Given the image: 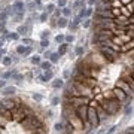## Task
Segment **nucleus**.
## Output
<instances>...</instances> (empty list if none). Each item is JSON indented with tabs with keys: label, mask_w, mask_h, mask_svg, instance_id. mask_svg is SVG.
Listing matches in <instances>:
<instances>
[{
	"label": "nucleus",
	"mask_w": 134,
	"mask_h": 134,
	"mask_svg": "<svg viewBox=\"0 0 134 134\" xmlns=\"http://www.w3.org/2000/svg\"><path fill=\"white\" fill-rule=\"evenodd\" d=\"M131 112H133V109H131V106H128V104H127V106H125V115H130Z\"/></svg>",
	"instance_id": "obj_42"
},
{
	"label": "nucleus",
	"mask_w": 134,
	"mask_h": 134,
	"mask_svg": "<svg viewBox=\"0 0 134 134\" xmlns=\"http://www.w3.org/2000/svg\"><path fill=\"white\" fill-rule=\"evenodd\" d=\"M58 103H60V98H58V97H54L52 101H51V104H52V106H58Z\"/></svg>",
	"instance_id": "obj_38"
},
{
	"label": "nucleus",
	"mask_w": 134,
	"mask_h": 134,
	"mask_svg": "<svg viewBox=\"0 0 134 134\" xmlns=\"http://www.w3.org/2000/svg\"><path fill=\"white\" fill-rule=\"evenodd\" d=\"M33 98L36 101H40L42 100V95H40V94H33Z\"/></svg>",
	"instance_id": "obj_46"
},
{
	"label": "nucleus",
	"mask_w": 134,
	"mask_h": 134,
	"mask_svg": "<svg viewBox=\"0 0 134 134\" xmlns=\"http://www.w3.org/2000/svg\"><path fill=\"white\" fill-rule=\"evenodd\" d=\"M0 115L3 118H6L8 121H11L12 119V110H9V109H6L5 106H3V103L0 101Z\"/></svg>",
	"instance_id": "obj_8"
},
{
	"label": "nucleus",
	"mask_w": 134,
	"mask_h": 134,
	"mask_svg": "<svg viewBox=\"0 0 134 134\" xmlns=\"http://www.w3.org/2000/svg\"><path fill=\"white\" fill-rule=\"evenodd\" d=\"M64 131H66V133H73V131H75V128H73V125L69 122V124H66V130H64Z\"/></svg>",
	"instance_id": "obj_29"
},
{
	"label": "nucleus",
	"mask_w": 134,
	"mask_h": 134,
	"mask_svg": "<svg viewBox=\"0 0 134 134\" xmlns=\"http://www.w3.org/2000/svg\"><path fill=\"white\" fill-rule=\"evenodd\" d=\"M101 106H103V109L106 110V113H107L109 116H112V115H116L118 112H119V109H121V101L118 100L113 94H110V97H109V98L106 97V100H104V103H103Z\"/></svg>",
	"instance_id": "obj_2"
},
{
	"label": "nucleus",
	"mask_w": 134,
	"mask_h": 134,
	"mask_svg": "<svg viewBox=\"0 0 134 134\" xmlns=\"http://www.w3.org/2000/svg\"><path fill=\"white\" fill-rule=\"evenodd\" d=\"M61 14H63L64 17H70V14H72V11H70V8H66V6H64V8L61 9Z\"/></svg>",
	"instance_id": "obj_21"
},
{
	"label": "nucleus",
	"mask_w": 134,
	"mask_h": 134,
	"mask_svg": "<svg viewBox=\"0 0 134 134\" xmlns=\"http://www.w3.org/2000/svg\"><path fill=\"white\" fill-rule=\"evenodd\" d=\"M6 19H8V14H6V12H0V22L5 24Z\"/></svg>",
	"instance_id": "obj_27"
},
{
	"label": "nucleus",
	"mask_w": 134,
	"mask_h": 134,
	"mask_svg": "<svg viewBox=\"0 0 134 134\" xmlns=\"http://www.w3.org/2000/svg\"><path fill=\"white\" fill-rule=\"evenodd\" d=\"M52 115H54V112H52V110H49V112H48V118H51Z\"/></svg>",
	"instance_id": "obj_57"
},
{
	"label": "nucleus",
	"mask_w": 134,
	"mask_h": 134,
	"mask_svg": "<svg viewBox=\"0 0 134 134\" xmlns=\"http://www.w3.org/2000/svg\"><path fill=\"white\" fill-rule=\"evenodd\" d=\"M89 25H91V19H85V21H84V27H85V28H88Z\"/></svg>",
	"instance_id": "obj_45"
},
{
	"label": "nucleus",
	"mask_w": 134,
	"mask_h": 134,
	"mask_svg": "<svg viewBox=\"0 0 134 134\" xmlns=\"http://www.w3.org/2000/svg\"><path fill=\"white\" fill-rule=\"evenodd\" d=\"M88 3H89V5H91V6H92V5H95V3H97V0H89V2H88Z\"/></svg>",
	"instance_id": "obj_54"
},
{
	"label": "nucleus",
	"mask_w": 134,
	"mask_h": 134,
	"mask_svg": "<svg viewBox=\"0 0 134 134\" xmlns=\"http://www.w3.org/2000/svg\"><path fill=\"white\" fill-rule=\"evenodd\" d=\"M82 5H85L84 0H76V2L73 3V6H72V8H73V9H78V8H79V6H82Z\"/></svg>",
	"instance_id": "obj_23"
},
{
	"label": "nucleus",
	"mask_w": 134,
	"mask_h": 134,
	"mask_svg": "<svg viewBox=\"0 0 134 134\" xmlns=\"http://www.w3.org/2000/svg\"><path fill=\"white\" fill-rule=\"evenodd\" d=\"M60 57H61V55H60L58 52H52V54H51V57H49V61H51V63H57V61L60 60Z\"/></svg>",
	"instance_id": "obj_18"
},
{
	"label": "nucleus",
	"mask_w": 134,
	"mask_h": 134,
	"mask_svg": "<svg viewBox=\"0 0 134 134\" xmlns=\"http://www.w3.org/2000/svg\"><path fill=\"white\" fill-rule=\"evenodd\" d=\"M22 43H24V45H31V43H33V40L25 37V39H22Z\"/></svg>",
	"instance_id": "obj_40"
},
{
	"label": "nucleus",
	"mask_w": 134,
	"mask_h": 134,
	"mask_svg": "<svg viewBox=\"0 0 134 134\" xmlns=\"http://www.w3.org/2000/svg\"><path fill=\"white\" fill-rule=\"evenodd\" d=\"M95 110H97V113H98L100 121H101V119H106V118L109 116V115L106 113V110L103 109V106H101V104H97V106H95Z\"/></svg>",
	"instance_id": "obj_10"
},
{
	"label": "nucleus",
	"mask_w": 134,
	"mask_h": 134,
	"mask_svg": "<svg viewBox=\"0 0 134 134\" xmlns=\"http://www.w3.org/2000/svg\"><path fill=\"white\" fill-rule=\"evenodd\" d=\"M24 49H25V46H22V45H19V46H18V48H17V52H18V54H22V52H24Z\"/></svg>",
	"instance_id": "obj_44"
},
{
	"label": "nucleus",
	"mask_w": 134,
	"mask_h": 134,
	"mask_svg": "<svg viewBox=\"0 0 134 134\" xmlns=\"http://www.w3.org/2000/svg\"><path fill=\"white\" fill-rule=\"evenodd\" d=\"M60 12H61L60 9H57V11H54V17H55V18H58V17H60Z\"/></svg>",
	"instance_id": "obj_50"
},
{
	"label": "nucleus",
	"mask_w": 134,
	"mask_h": 134,
	"mask_svg": "<svg viewBox=\"0 0 134 134\" xmlns=\"http://www.w3.org/2000/svg\"><path fill=\"white\" fill-rule=\"evenodd\" d=\"M116 86H119V88H121L124 92H127L128 95H131V94H133V92H131V88H130V85L127 84L124 79H119V81L116 82Z\"/></svg>",
	"instance_id": "obj_7"
},
{
	"label": "nucleus",
	"mask_w": 134,
	"mask_h": 134,
	"mask_svg": "<svg viewBox=\"0 0 134 134\" xmlns=\"http://www.w3.org/2000/svg\"><path fill=\"white\" fill-rule=\"evenodd\" d=\"M48 45H49V40H48V39H42V42H40V46H42V48H46Z\"/></svg>",
	"instance_id": "obj_36"
},
{
	"label": "nucleus",
	"mask_w": 134,
	"mask_h": 134,
	"mask_svg": "<svg viewBox=\"0 0 134 134\" xmlns=\"http://www.w3.org/2000/svg\"><path fill=\"white\" fill-rule=\"evenodd\" d=\"M46 19H48V12L45 11V12H43V14H42V15L39 17V21H40V22H45Z\"/></svg>",
	"instance_id": "obj_28"
},
{
	"label": "nucleus",
	"mask_w": 134,
	"mask_h": 134,
	"mask_svg": "<svg viewBox=\"0 0 134 134\" xmlns=\"http://www.w3.org/2000/svg\"><path fill=\"white\" fill-rule=\"evenodd\" d=\"M45 78H46V79H48V81H51V79H52V78H54V73H52V70H45Z\"/></svg>",
	"instance_id": "obj_22"
},
{
	"label": "nucleus",
	"mask_w": 134,
	"mask_h": 134,
	"mask_svg": "<svg viewBox=\"0 0 134 134\" xmlns=\"http://www.w3.org/2000/svg\"><path fill=\"white\" fill-rule=\"evenodd\" d=\"M18 37H19V34H18V33H11V34H8V39H11V40H17Z\"/></svg>",
	"instance_id": "obj_33"
},
{
	"label": "nucleus",
	"mask_w": 134,
	"mask_h": 134,
	"mask_svg": "<svg viewBox=\"0 0 134 134\" xmlns=\"http://www.w3.org/2000/svg\"><path fill=\"white\" fill-rule=\"evenodd\" d=\"M94 14V11H92V8H85V17L88 18V17H91Z\"/></svg>",
	"instance_id": "obj_30"
},
{
	"label": "nucleus",
	"mask_w": 134,
	"mask_h": 134,
	"mask_svg": "<svg viewBox=\"0 0 134 134\" xmlns=\"http://www.w3.org/2000/svg\"><path fill=\"white\" fill-rule=\"evenodd\" d=\"M66 5H67V0H58V6L60 8H64Z\"/></svg>",
	"instance_id": "obj_43"
},
{
	"label": "nucleus",
	"mask_w": 134,
	"mask_h": 134,
	"mask_svg": "<svg viewBox=\"0 0 134 134\" xmlns=\"http://www.w3.org/2000/svg\"><path fill=\"white\" fill-rule=\"evenodd\" d=\"M127 30H134V24H128V28Z\"/></svg>",
	"instance_id": "obj_53"
},
{
	"label": "nucleus",
	"mask_w": 134,
	"mask_h": 134,
	"mask_svg": "<svg viewBox=\"0 0 134 134\" xmlns=\"http://www.w3.org/2000/svg\"><path fill=\"white\" fill-rule=\"evenodd\" d=\"M15 91H17V88H15V86H6V88H3L2 94H3V95H14V94H15Z\"/></svg>",
	"instance_id": "obj_12"
},
{
	"label": "nucleus",
	"mask_w": 134,
	"mask_h": 134,
	"mask_svg": "<svg viewBox=\"0 0 134 134\" xmlns=\"http://www.w3.org/2000/svg\"><path fill=\"white\" fill-rule=\"evenodd\" d=\"M31 54V48L30 46H25V49H24V52H22V55L24 57H27V55H30Z\"/></svg>",
	"instance_id": "obj_34"
},
{
	"label": "nucleus",
	"mask_w": 134,
	"mask_h": 134,
	"mask_svg": "<svg viewBox=\"0 0 134 134\" xmlns=\"http://www.w3.org/2000/svg\"><path fill=\"white\" fill-rule=\"evenodd\" d=\"M5 12H6V14H8V15H12V17H14V15H15V12H14V8H12V6H8V8H6V11H5Z\"/></svg>",
	"instance_id": "obj_31"
},
{
	"label": "nucleus",
	"mask_w": 134,
	"mask_h": 134,
	"mask_svg": "<svg viewBox=\"0 0 134 134\" xmlns=\"http://www.w3.org/2000/svg\"><path fill=\"white\" fill-rule=\"evenodd\" d=\"M57 25H58L60 28H66L67 25H69V19H67V17H63V18H60V19H57Z\"/></svg>",
	"instance_id": "obj_13"
},
{
	"label": "nucleus",
	"mask_w": 134,
	"mask_h": 134,
	"mask_svg": "<svg viewBox=\"0 0 134 134\" xmlns=\"http://www.w3.org/2000/svg\"><path fill=\"white\" fill-rule=\"evenodd\" d=\"M2 63H3L5 66H9V64L12 63V58H11V57H3V60H2Z\"/></svg>",
	"instance_id": "obj_24"
},
{
	"label": "nucleus",
	"mask_w": 134,
	"mask_h": 134,
	"mask_svg": "<svg viewBox=\"0 0 134 134\" xmlns=\"http://www.w3.org/2000/svg\"><path fill=\"white\" fill-rule=\"evenodd\" d=\"M28 30H30V25H19L18 30H17V33L18 34H25Z\"/></svg>",
	"instance_id": "obj_17"
},
{
	"label": "nucleus",
	"mask_w": 134,
	"mask_h": 134,
	"mask_svg": "<svg viewBox=\"0 0 134 134\" xmlns=\"http://www.w3.org/2000/svg\"><path fill=\"white\" fill-rule=\"evenodd\" d=\"M45 11H46L48 14H52V12L55 11V5H52V3H49V5L46 6V9H45Z\"/></svg>",
	"instance_id": "obj_25"
},
{
	"label": "nucleus",
	"mask_w": 134,
	"mask_h": 134,
	"mask_svg": "<svg viewBox=\"0 0 134 134\" xmlns=\"http://www.w3.org/2000/svg\"><path fill=\"white\" fill-rule=\"evenodd\" d=\"M19 122H21V125H22L24 128H27L28 131H33V133H46V131L43 130L45 127H43L42 121L36 116L34 113H28V115H25V116L22 118Z\"/></svg>",
	"instance_id": "obj_1"
},
{
	"label": "nucleus",
	"mask_w": 134,
	"mask_h": 134,
	"mask_svg": "<svg viewBox=\"0 0 134 134\" xmlns=\"http://www.w3.org/2000/svg\"><path fill=\"white\" fill-rule=\"evenodd\" d=\"M76 55H79V57L84 55V48H82V46H78V48H76Z\"/></svg>",
	"instance_id": "obj_35"
},
{
	"label": "nucleus",
	"mask_w": 134,
	"mask_h": 134,
	"mask_svg": "<svg viewBox=\"0 0 134 134\" xmlns=\"http://www.w3.org/2000/svg\"><path fill=\"white\" fill-rule=\"evenodd\" d=\"M112 94H113L121 103H128V101H130V95H128L127 92H124L119 86H115V89L112 91Z\"/></svg>",
	"instance_id": "obj_6"
},
{
	"label": "nucleus",
	"mask_w": 134,
	"mask_h": 134,
	"mask_svg": "<svg viewBox=\"0 0 134 134\" xmlns=\"http://www.w3.org/2000/svg\"><path fill=\"white\" fill-rule=\"evenodd\" d=\"M6 121H8L6 118H3V116H2V115H0V124H2V125H3V124H5Z\"/></svg>",
	"instance_id": "obj_51"
},
{
	"label": "nucleus",
	"mask_w": 134,
	"mask_h": 134,
	"mask_svg": "<svg viewBox=\"0 0 134 134\" xmlns=\"http://www.w3.org/2000/svg\"><path fill=\"white\" fill-rule=\"evenodd\" d=\"M64 78H66V79L70 78V70H64Z\"/></svg>",
	"instance_id": "obj_49"
},
{
	"label": "nucleus",
	"mask_w": 134,
	"mask_h": 134,
	"mask_svg": "<svg viewBox=\"0 0 134 134\" xmlns=\"http://www.w3.org/2000/svg\"><path fill=\"white\" fill-rule=\"evenodd\" d=\"M48 36H49V31H48V30H43V31L40 33V37H42V39H46Z\"/></svg>",
	"instance_id": "obj_39"
},
{
	"label": "nucleus",
	"mask_w": 134,
	"mask_h": 134,
	"mask_svg": "<svg viewBox=\"0 0 134 134\" xmlns=\"http://www.w3.org/2000/svg\"><path fill=\"white\" fill-rule=\"evenodd\" d=\"M64 40H66L67 43H70V42H73V40H75V37H73L72 34H67L66 37H64Z\"/></svg>",
	"instance_id": "obj_37"
},
{
	"label": "nucleus",
	"mask_w": 134,
	"mask_h": 134,
	"mask_svg": "<svg viewBox=\"0 0 134 134\" xmlns=\"http://www.w3.org/2000/svg\"><path fill=\"white\" fill-rule=\"evenodd\" d=\"M88 122L92 125V128H97L100 125V118H98V113L95 110V106H89L88 104Z\"/></svg>",
	"instance_id": "obj_4"
},
{
	"label": "nucleus",
	"mask_w": 134,
	"mask_h": 134,
	"mask_svg": "<svg viewBox=\"0 0 134 134\" xmlns=\"http://www.w3.org/2000/svg\"><path fill=\"white\" fill-rule=\"evenodd\" d=\"M63 85H64L63 79H55V81L52 82V86H54V88H57V89H58V88H61Z\"/></svg>",
	"instance_id": "obj_20"
},
{
	"label": "nucleus",
	"mask_w": 134,
	"mask_h": 134,
	"mask_svg": "<svg viewBox=\"0 0 134 134\" xmlns=\"http://www.w3.org/2000/svg\"><path fill=\"white\" fill-rule=\"evenodd\" d=\"M3 40H5V39L2 37V39H0V49H2V46H3Z\"/></svg>",
	"instance_id": "obj_56"
},
{
	"label": "nucleus",
	"mask_w": 134,
	"mask_h": 134,
	"mask_svg": "<svg viewBox=\"0 0 134 134\" xmlns=\"http://www.w3.org/2000/svg\"><path fill=\"white\" fill-rule=\"evenodd\" d=\"M2 103H3V106H5L6 109H9V110H12V109H15V106H17V104H15L17 101L11 100V98H6V100H3V101H2Z\"/></svg>",
	"instance_id": "obj_11"
},
{
	"label": "nucleus",
	"mask_w": 134,
	"mask_h": 134,
	"mask_svg": "<svg viewBox=\"0 0 134 134\" xmlns=\"http://www.w3.org/2000/svg\"><path fill=\"white\" fill-rule=\"evenodd\" d=\"M51 67H52V63H51L49 60H46V61H42V63H40V69H42V70H49Z\"/></svg>",
	"instance_id": "obj_16"
},
{
	"label": "nucleus",
	"mask_w": 134,
	"mask_h": 134,
	"mask_svg": "<svg viewBox=\"0 0 134 134\" xmlns=\"http://www.w3.org/2000/svg\"><path fill=\"white\" fill-rule=\"evenodd\" d=\"M51 54H52V52H51V51H46V52H45V54H43V57H45V58H46V60H49Z\"/></svg>",
	"instance_id": "obj_48"
},
{
	"label": "nucleus",
	"mask_w": 134,
	"mask_h": 134,
	"mask_svg": "<svg viewBox=\"0 0 134 134\" xmlns=\"http://www.w3.org/2000/svg\"><path fill=\"white\" fill-rule=\"evenodd\" d=\"M81 21H82V18H81L79 15H78V17H76L75 19H73V22L70 24V28H72V30H76V28H78V25L81 24Z\"/></svg>",
	"instance_id": "obj_15"
},
{
	"label": "nucleus",
	"mask_w": 134,
	"mask_h": 134,
	"mask_svg": "<svg viewBox=\"0 0 134 134\" xmlns=\"http://www.w3.org/2000/svg\"><path fill=\"white\" fill-rule=\"evenodd\" d=\"M0 88H5V81H0Z\"/></svg>",
	"instance_id": "obj_55"
},
{
	"label": "nucleus",
	"mask_w": 134,
	"mask_h": 134,
	"mask_svg": "<svg viewBox=\"0 0 134 134\" xmlns=\"http://www.w3.org/2000/svg\"><path fill=\"white\" fill-rule=\"evenodd\" d=\"M100 54L103 55V58L109 63H113L116 60V55H118V51L112 46H103V48H98Z\"/></svg>",
	"instance_id": "obj_3"
},
{
	"label": "nucleus",
	"mask_w": 134,
	"mask_h": 134,
	"mask_svg": "<svg viewBox=\"0 0 134 134\" xmlns=\"http://www.w3.org/2000/svg\"><path fill=\"white\" fill-rule=\"evenodd\" d=\"M12 8H14V12H15V14H24V3H22L21 0L15 2Z\"/></svg>",
	"instance_id": "obj_9"
},
{
	"label": "nucleus",
	"mask_w": 134,
	"mask_h": 134,
	"mask_svg": "<svg viewBox=\"0 0 134 134\" xmlns=\"http://www.w3.org/2000/svg\"><path fill=\"white\" fill-rule=\"evenodd\" d=\"M64 37H66V36H63V34H58V36L55 37V42H57V43H63V42H64Z\"/></svg>",
	"instance_id": "obj_32"
},
{
	"label": "nucleus",
	"mask_w": 134,
	"mask_h": 134,
	"mask_svg": "<svg viewBox=\"0 0 134 134\" xmlns=\"http://www.w3.org/2000/svg\"><path fill=\"white\" fill-rule=\"evenodd\" d=\"M75 113L76 116L82 121V124L88 121V104H81L78 107H75Z\"/></svg>",
	"instance_id": "obj_5"
},
{
	"label": "nucleus",
	"mask_w": 134,
	"mask_h": 134,
	"mask_svg": "<svg viewBox=\"0 0 134 134\" xmlns=\"http://www.w3.org/2000/svg\"><path fill=\"white\" fill-rule=\"evenodd\" d=\"M67 49H69V43H67V42H63V43L60 45V48H58V54H60V55H64L67 52Z\"/></svg>",
	"instance_id": "obj_14"
},
{
	"label": "nucleus",
	"mask_w": 134,
	"mask_h": 134,
	"mask_svg": "<svg viewBox=\"0 0 134 134\" xmlns=\"http://www.w3.org/2000/svg\"><path fill=\"white\" fill-rule=\"evenodd\" d=\"M125 133H127V134H134V128H130V130H127Z\"/></svg>",
	"instance_id": "obj_52"
},
{
	"label": "nucleus",
	"mask_w": 134,
	"mask_h": 134,
	"mask_svg": "<svg viewBox=\"0 0 134 134\" xmlns=\"http://www.w3.org/2000/svg\"><path fill=\"white\" fill-rule=\"evenodd\" d=\"M54 130H55L57 133H61V131H64V124H61V122H57V124L54 125Z\"/></svg>",
	"instance_id": "obj_19"
},
{
	"label": "nucleus",
	"mask_w": 134,
	"mask_h": 134,
	"mask_svg": "<svg viewBox=\"0 0 134 134\" xmlns=\"http://www.w3.org/2000/svg\"><path fill=\"white\" fill-rule=\"evenodd\" d=\"M31 63H33V64H40V63H42V60H40V57L34 55V57H31Z\"/></svg>",
	"instance_id": "obj_26"
},
{
	"label": "nucleus",
	"mask_w": 134,
	"mask_h": 134,
	"mask_svg": "<svg viewBox=\"0 0 134 134\" xmlns=\"http://www.w3.org/2000/svg\"><path fill=\"white\" fill-rule=\"evenodd\" d=\"M128 24H134V14H131L128 17Z\"/></svg>",
	"instance_id": "obj_47"
},
{
	"label": "nucleus",
	"mask_w": 134,
	"mask_h": 134,
	"mask_svg": "<svg viewBox=\"0 0 134 134\" xmlns=\"http://www.w3.org/2000/svg\"><path fill=\"white\" fill-rule=\"evenodd\" d=\"M11 76H12V72H6V73H3V76H2V78H3V79H9Z\"/></svg>",
	"instance_id": "obj_41"
}]
</instances>
